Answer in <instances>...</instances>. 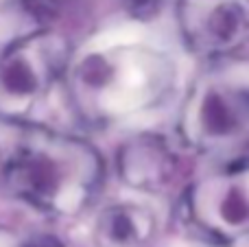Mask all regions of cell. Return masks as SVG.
<instances>
[{"label":"cell","mask_w":249,"mask_h":247,"mask_svg":"<svg viewBox=\"0 0 249 247\" xmlns=\"http://www.w3.org/2000/svg\"><path fill=\"white\" fill-rule=\"evenodd\" d=\"M9 2V0H0V7H4V4H7Z\"/></svg>","instance_id":"obj_11"},{"label":"cell","mask_w":249,"mask_h":247,"mask_svg":"<svg viewBox=\"0 0 249 247\" xmlns=\"http://www.w3.org/2000/svg\"><path fill=\"white\" fill-rule=\"evenodd\" d=\"M181 136L206 153L230 151L249 140V88L208 74L193 88L181 109Z\"/></svg>","instance_id":"obj_4"},{"label":"cell","mask_w":249,"mask_h":247,"mask_svg":"<svg viewBox=\"0 0 249 247\" xmlns=\"http://www.w3.org/2000/svg\"><path fill=\"white\" fill-rule=\"evenodd\" d=\"M18 247H66L61 243L57 236H51V234H35V236H29L24 243H20Z\"/></svg>","instance_id":"obj_10"},{"label":"cell","mask_w":249,"mask_h":247,"mask_svg":"<svg viewBox=\"0 0 249 247\" xmlns=\"http://www.w3.org/2000/svg\"><path fill=\"white\" fill-rule=\"evenodd\" d=\"M155 232V214L131 201L105 206L94 223V241L99 247H146Z\"/></svg>","instance_id":"obj_8"},{"label":"cell","mask_w":249,"mask_h":247,"mask_svg":"<svg viewBox=\"0 0 249 247\" xmlns=\"http://www.w3.org/2000/svg\"><path fill=\"white\" fill-rule=\"evenodd\" d=\"M179 29L190 51L230 55L249 42V0H179Z\"/></svg>","instance_id":"obj_6"},{"label":"cell","mask_w":249,"mask_h":247,"mask_svg":"<svg viewBox=\"0 0 249 247\" xmlns=\"http://www.w3.org/2000/svg\"><path fill=\"white\" fill-rule=\"evenodd\" d=\"M70 61L64 35L39 31L16 42L0 57V116L26 118L44 99Z\"/></svg>","instance_id":"obj_3"},{"label":"cell","mask_w":249,"mask_h":247,"mask_svg":"<svg viewBox=\"0 0 249 247\" xmlns=\"http://www.w3.org/2000/svg\"><path fill=\"white\" fill-rule=\"evenodd\" d=\"M173 81L171 59L153 48H112L77 61L70 86L77 105L94 118H112L153 105Z\"/></svg>","instance_id":"obj_2"},{"label":"cell","mask_w":249,"mask_h":247,"mask_svg":"<svg viewBox=\"0 0 249 247\" xmlns=\"http://www.w3.org/2000/svg\"><path fill=\"white\" fill-rule=\"evenodd\" d=\"M121 4L129 16L138 18V20H146V18L158 13V9L162 7V0H121Z\"/></svg>","instance_id":"obj_9"},{"label":"cell","mask_w":249,"mask_h":247,"mask_svg":"<svg viewBox=\"0 0 249 247\" xmlns=\"http://www.w3.org/2000/svg\"><path fill=\"white\" fill-rule=\"evenodd\" d=\"M175 156L160 138H138L129 140L121 149L118 169L121 177L129 186L142 191H158L166 186L175 175Z\"/></svg>","instance_id":"obj_7"},{"label":"cell","mask_w":249,"mask_h":247,"mask_svg":"<svg viewBox=\"0 0 249 247\" xmlns=\"http://www.w3.org/2000/svg\"><path fill=\"white\" fill-rule=\"evenodd\" d=\"M188 212L197 228L216 239L249 234V164L199 179L188 193Z\"/></svg>","instance_id":"obj_5"},{"label":"cell","mask_w":249,"mask_h":247,"mask_svg":"<svg viewBox=\"0 0 249 247\" xmlns=\"http://www.w3.org/2000/svg\"><path fill=\"white\" fill-rule=\"evenodd\" d=\"M2 177L16 199L48 214H74L99 191L103 162L79 138L31 131L7 160Z\"/></svg>","instance_id":"obj_1"}]
</instances>
